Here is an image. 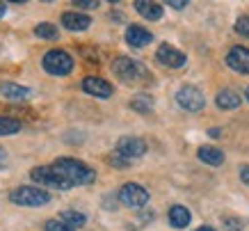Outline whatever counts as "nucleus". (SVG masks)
Masks as SVG:
<instances>
[{
	"label": "nucleus",
	"instance_id": "15",
	"mask_svg": "<svg viewBox=\"0 0 249 231\" xmlns=\"http://www.w3.org/2000/svg\"><path fill=\"white\" fill-rule=\"evenodd\" d=\"M0 94L9 101H25V98L32 96V92L23 85H16V82H2L0 85Z\"/></svg>",
	"mask_w": 249,
	"mask_h": 231
},
{
	"label": "nucleus",
	"instance_id": "26",
	"mask_svg": "<svg viewBox=\"0 0 249 231\" xmlns=\"http://www.w3.org/2000/svg\"><path fill=\"white\" fill-rule=\"evenodd\" d=\"M222 224H224V229H227V231H242V229H245L242 220H238V217H224V220H222Z\"/></svg>",
	"mask_w": 249,
	"mask_h": 231
},
{
	"label": "nucleus",
	"instance_id": "29",
	"mask_svg": "<svg viewBox=\"0 0 249 231\" xmlns=\"http://www.w3.org/2000/svg\"><path fill=\"white\" fill-rule=\"evenodd\" d=\"M240 181L249 186V165H242L240 167Z\"/></svg>",
	"mask_w": 249,
	"mask_h": 231
},
{
	"label": "nucleus",
	"instance_id": "5",
	"mask_svg": "<svg viewBox=\"0 0 249 231\" xmlns=\"http://www.w3.org/2000/svg\"><path fill=\"white\" fill-rule=\"evenodd\" d=\"M41 67H44L46 74H51V76H69L73 71V58L67 51L55 48V51H48L44 55Z\"/></svg>",
	"mask_w": 249,
	"mask_h": 231
},
{
	"label": "nucleus",
	"instance_id": "11",
	"mask_svg": "<svg viewBox=\"0 0 249 231\" xmlns=\"http://www.w3.org/2000/svg\"><path fill=\"white\" fill-rule=\"evenodd\" d=\"M83 90L87 92L89 96H96V98L112 96V85H110L106 78H98V76H87V78H83Z\"/></svg>",
	"mask_w": 249,
	"mask_h": 231
},
{
	"label": "nucleus",
	"instance_id": "24",
	"mask_svg": "<svg viewBox=\"0 0 249 231\" xmlns=\"http://www.w3.org/2000/svg\"><path fill=\"white\" fill-rule=\"evenodd\" d=\"M130 163H133V160H128L126 156H121L119 151H112V154H110V165L117 167V170H124V167H128Z\"/></svg>",
	"mask_w": 249,
	"mask_h": 231
},
{
	"label": "nucleus",
	"instance_id": "18",
	"mask_svg": "<svg viewBox=\"0 0 249 231\" xmlns=\"http://www.w3.org/2000/svg\"><path fill=\"white\" fill-rule=\"evenodd\" d=\"M196 156H199V160L206 165H211V167H219V165L224 163V154L217 149V147H199V151H196Z\"/></svg>",
	"mask_w": 249,
	"mask_h": 231
},
{
	"label": "nucleus",
	"instance_id": "13",
	"mask_svg": "<svg viewBox=\"0 0 249 231\" xmlns=\"http://www.w3.org/2000/svg\"><path fill=\"white\" fill-rule=\"evenodd\" d=\"M153 41V35L149 30H144L142 25H128L126 28V44L130 48H144Z\"/></svg>",
	"mask_w": 249,
	"mask_h": 231
},
{
	"label": "nucleus",
	"instance_id": "21",
	"mask_svg": "<svg viewBox=\"0 0 249 231\" xmlns=\"http://www.w3.org/2000/svg\"><path fill=\"white\" fill-rule=\"evenodd\" d=\"M62 220L67 224H71L73 229H80V227H85V222H87V217H85L83 213H78V211H62Z\"/></svg>",
	"mask_w": 249,
	"mask_h": 231
},
{
	"label": "nucleus",
	"instance_id": "16",
	"mask_svg": "<svg viewBox=\"0 0 249 231\" xmlns=\"http://www.w3.org/2000/svg\"><path fill=\"white\" fill-rule=\"evenodd\" d=\"M190 220H192V213L185 206H181V204H174L169 209V224L174 229H185L190 224Z\"/></svg>",
	"mask_w": 249,
	"mask_h": 231
},
{
	"label": "nucleus",
	"instance_id": "36",
	"mask_svg": "<svg viewBox=\"0 0 249 231\" xmlns=\"http://www.w3.org/2000/svg\"><path fill=\"white\" fill-rule=\"evenodd\" d=\"M44 2H53V0H44Z\"/></svg>",
	"mask_w": 249,
	"mask_h": 231
},
{
	"label": "nucleus",
	"instance_id": "7",
	"mask_svg": "<svg viewBox=\"0 0 249 231\" xmlns=\"http://www.w3.org/2000/svg\"><path fill=\"white\" fill-rule=\"evenodd\" d=\"M119 201L128 209H142L149 201V192L140 183H126L119 188Z\"/></svg>",
	"mask_w": 249,
	"mask_h": 231
},
{
	"label": "nucleus",
	"instance_id": "34",
	"mask_svg": "<svg viewBox=\"0 0 249 231\" xmlns=\"http://www.w3.org/2000/svg\"><path fill=\"white\" fill-rule=\"evenodd\" d=\"M245 96H247V101H249V87H247V92H245Z\"/></svg>",
	"mask_w": 249,
	"mask_h": 231
},
{
	"label": "nucleus",
	"instance_id": "14",
	"mask_svg": "<svg viewBox=\"0 0 249 231\" xmlns=\"http://www.w3.org/2000/svg\"><path fill=\"white\" fill-rule=\"evenodd\" d=\"M135 12L146 21H160L162 19V7L156 0H135Z\"/></svg>",
	"mask_w": 249,
	"mask_h": 231
},
{
	"label": "nucleus",
	"instance_id": "28",
	"mask_svg": "<svg viewBox=\"0 0 249 231\" xmlns=\"http://www.w3.org/2000/svg\"><path fill=\"white\" fill-rule=\"evenodd\" d=\"M162 2H165L167 7H172V9H185L190 0H162Z\"/></svg>",
	"mask_w": 249,
	"mask_h": 231
},
{
	"label": "nucleus",
	"instance_id": "9",
	"mask_svg": "<svg viewBox=\"0 0 249 231\" xmlns=\"http://www.w3.org/2000/svg\"><path fill=\"white\" fill-rule=\"evenodd\" d=\"M121 156H126L128 160H135V158H142L144 154H146V142L140 140V137H130V135H126V137H121L119 142H117V149Z\"/></svg>",
	"mask_w": 249,
	"mask_h": 231
},
{
	"label": "nucleus",
	"instance_id": "31",
	"mask_svg": "<svg viewBox=\"0 0 249 231\" xmlns=\"http://www.w3.org/2000/svg\"><path fill=\"white\" fill-rule=\"evenodd\" d=\"M5 12H7V7H5V2H0V19L5 16Z\"/></svg>",
	"mask_w": 249,
	"mask_h": 231
},
{
	"label": "nucleus",
	"instance_id": "10",
	"mask_svg": "<svg viewBox=\"0 0 249 231\" xmlns=\"http://www.w3.org/2000/svg\"><path fill=\"white\" fill-rule=\"evenodd\" d=\"M227 67L233 69L235 74L249 76V48H245V46H233L227 55Z\"/></svg>",
	"mask_w": 249,
	"mask_h": 231
},
{
	"label": "nucleus",
	"instance_id": "35",
	"mask_svg": "<svg viewBox=\"0 0 249 231\" xmlns=\"http://www.w3.org/2000/svg\"><path fill=\"white\" fill-rule=\"evenodd\" d=\"M107 2H119V0H107Z\"/></svg>",
	"mask_w": 249,
	"mask_h": 231
},
{
	"label": "nucleus",
	"instance_id": "2",
	"mask_svg": "<svg viewBox=\"0 0 249 231\" xmlns=\"http://www.w3.org/2000/svg\"><path fill=\"white\" fill-rule=\"evenodd\" d=\"M53 167L57 172H62L67 179H71L76 186H89V183H94L96 181V172L91 170L89 165L80 163V160H76V158H57L53 163Z\"/></svg>",
	"mask_w": 249,
	"mask_h": 231
},
{
	"label": "nucleus",
	"instance_id": "27",
	"mask_svg": "<svg viewBox=\"0 0 249 231\" xmlns=\"http://www.w3.org/2000/svg\"><path fill=\"white\" fill-rule=\"evenodd\" d=\"M71 2L80 9H96L98 7V0H71Z\"/></svg>",
	"mask_w": 249,
	"mask_h": 231
},
{
	"label": "nucleus",
	"instance_id": "6",
	"mask_svg": "<svg viewBox=\"0 0 249 231\" xmlns=\"http://www.w3.org/2000/svg\"><path fill=\"white\" fill-rule=\"evenodd\" d=\"M176 103L181 105L185 112H199V110H204L206 96L199 87H195V85H185V87H181V90L176 92Z\"/></svg>",
	"mask_w": 249,
	"mask_h": 231
},
{
	"label": "nucleus",
	"instance_id": "17",
	"mask_svg": "<svg viewBox=\"0 0 249 231\" xmlns=\"http://www.w3.org/2000/svg\"><path fill=\"white\" fill-rule=\"evenodd\" d=\"M215 103H217L219 110H235V108H240L242 98H240V94H235L233 90H222V92H217Z\"/></svg>",
	"mask_w": 249,
	"mask_h": 231
},
{
	"label": "nucleus",
	"instance_id": "8",
	"mask_svg": "<svg viewBox=\"0 0 249 231\" xmlns=\"http://www.w3.org/2000/svg\"><path fill=\"white\" fill-rule=\"evenodd\" d=\"M156 60L162 64V67H169V69H181L185 67V53H181L178 48H174L172 44H160V48L156 51Z\"/></svg>",
	"mask_w": 249,
	"mask_h": 231
},
{
	"label": "nucleus",
	"instance_id": "19",
	"mask_svg": "<svg viewBox=\"0 0 249 231\" xmlns=\"http://www.w3.org/2000/svg\"><path fill=\"white\" fill-rule=\"evenodd\" d=\"M130 108L137 112H142V115H149L153 110V98L146 96V94H137L133 101H130Z\"/></svg>",
	"mask_w": 249,
	"mask_h": 231
},
{
	"label": "nucleus",
	"instance_id": "22",
	"mask_svg": "<svg viewBox=\"0 0 249 231\" xmlns=\"http://www.w3.org/2000/svg\"><path fill=\"white\" fill-rule=\"evenodd\" d=\"M35 35L39 39H57V28L53 23H37L35 25Z\"/></svg>",
	"mask_w": 249,
	"mask_h": 231
},
{
	"label": "nucleus",
	"instance_id": "30",
	"mask_svg": "<svg viewBox=\"0 0 249 231\" xmlns=\"http://www.w3.org/2000/svg\"><path fill=\"white\" fill-rule=\"evenodd\" d=\"M5 163H7V151H5L2 147H0V167H2Z\"/></svg>",
	"mask_w": 249,
	"mask_h": 231
},
{
	"label": "nucleus",
	"instance_id": "20",
	"mask_svg": "<svg viewBox=\"0 0 249 231\" xmlns=\"http://www.w3.org/2000/svg\"><path fill=\"white\" fill-rule=\"evenodd\" d=\"M18 131H21V121L0 115V135H16Z\"/></svg>",
	"mask_w": 249,
	"mask_h": 231
},
{
	"label": "nucleus",
	"instance_id": "12",
	"mask_svg": "<svg viewBox=\"0 0 249 231\" xmlns=\"http://www.w3.org/2000/svg\"><path fill=\"white\" fill-rule=\"evenodd\" d=\"M91 25V19L83 12H64L62 14V28L69 32H83Z\"/></svg>",
	"mask_w": 249,
	"mask_h": 231
},
{
	"label": "nucleus",
	"instance_id": "32",
	"mask_svg": "<svg viewBox=\"0 0 249 231\" xmlns=\"http://www.w3.org/2000/svg\"><path fill=\"white\" fill-rule=\"evenodd\" d=\"M196 231H215V229H213V227H199Z\"/></svg>",
	"mask_w": 249,
	"mask_h": 231
},
{
	"label": "nucleus",
	"instance_id": "3",
	"mask_svg": "<svg viewBox=\"0 0 249 231\" xmlns=\"http://www.w3.org/2000/svg\"><path fill=\"white\" fill-rule=\"evenodd\" d=\"M9 201L16 206H30V209H39L51 204V192L46 188L39 186H21L9 192Z\"/></svg>",
	"mask_w": 249,
	"mask_h": 231
},
{
	"label": "nucleus",
	"instance_id": "25",
	"mask_svg": "<svg viewBox=\"0 0 249 231\" xmlns=\"http://www.w3.org/2000/svg\"><path fill=\"white\" fill-rule=\"evenodd\" d=\"M235 32H238L240 37L249 39V16H240V19L235 21Z\"/></svg>",
	"mask_w": 249,
	"mask_h": 231
},
{
	"label": "nucleus",
	"instance_id": "1",
	"mask_svg": "<svg viewBox=\"0 0 249 231\" xmlns=\"http://www.w3.org/2000/svg\"><path fill=\"white\" fill-rule=\"evenodd\" d=\"M112 74L126 85H140V82L151 80V74H149V69L144 67L142 62L124 58V55L112 62Z\"/></svg>",
	"mask_w": 249,
	"mask_h": 231
},
{
	"label": "nucleus",
	"instance_id": "33",
	"mask_svg": "<svg viewBox=\"0 0 249 231\" xmlns=\"http://www.w3.org/2000/svg\"><path fill=\"white\" fill-rule=\"evenodd\" d=\"M9 2H28V0H9Z\"/></svg>",
	"mask_w": 249,
	"mask_h": 231
},
{
	"label": "nucleus",
	"instance_id": "23",
	"mask_svg": "<svg viewBox=\"0 0 249 231\" xmlns=\"http://www.w3.org/2000/svg\"><path fill=\"white\" fill-rule=\"evenodd\" d=\"M44 231H76V229L60 217V220H48V222L44 224Z\"/></svg>",
	"mask_w": 249,
	"mask_h": 231
},
{
	"label": "nucleus",
	"instance_id": "4",
	"mask_svg": "<svg viewBox=\"0 0 249 231\" xmlns=\"http://www.w3.org/2000/svg\"><path fill=\"white\" fill-rule=\"evenodd\" d=\"M30 179L35 183L44 188H53V190H69V188H73L76 183L71 179H67L62 172H57L53 165H41V167H32L30 170Z\"/></svg>",
	"mask_w": 249,
	"mask_h": 231
}]
</instances>
